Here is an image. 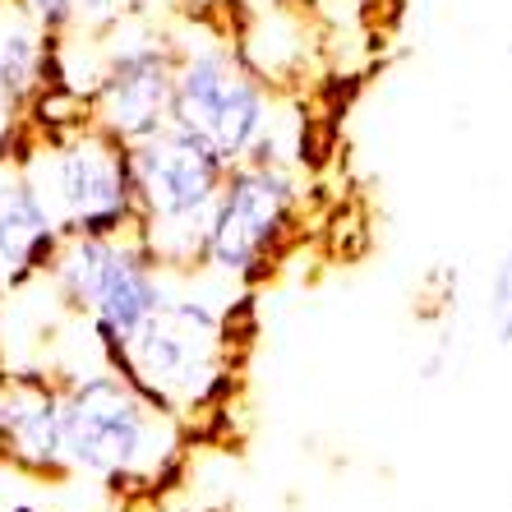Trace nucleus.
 Masks as SVG:
<instances>
[{"mask_svg":"<svg viewBox=\"0 0 512 512\" xmlns=\"http://www.w3.org/2000/svg\"><path fill=\"white\" fill-rule=\"evenodd\" d=\"M5 10H10V5H0V47H5Z\"/></svg>","mask_w":512,"mask_h":512,"instance_id":"nucleus-17","label":"nucleus"},{"mask_svg":"<svg viewBox=\"0 0 512 512\" xmlns=\"http://www.w3.org/2000/svg\"><path fill=\"white\" fill-rule=\"evenodd\" d=\"M10 512H42V508H33V503H10Z\"/></svg>","mask_w":512,"mask_h":512,"instance_id":"nucleus-16","label":"nucleus"},{"mask_svg":"<svg viewBox=\"0 0 512 512\" xmlns=\"http://www.w3.org/2000/svg\"><path fill=\"white\" fill-rule=\"evenodd\" d=\"M240 5H291V10H300V5H310V0H240Z\"/></svg>","mask_w":512,"mask_h":512,"instance_id":"nucleus-15","label":"nucleus"},{"mask_svg":"<svg viewBox=\"0 0 512 512\" xmlns=\"http://www.w3.org/2000/svg\"><path fill=\"white\" fill-rule=\"evenodd\" d=\"M60 305L93 328L102 356H116L171 296L167 268L148 254L134 231L120 236H60L51 268L42 273Z\"/></svg>","mask_w":512,"mask_h":512,"instance_id":"nucleus-4","label":"nucleus"},{"mask_svg":"<svg viewBox=\"0 0 512 512\" xmlns=\"http://www.w3.org/2000/svg\"><path fill=\"white\" fill-rule=\"evenodd\" d=\"M167 125L208 143L222 162H282L273 84L250 70L236 42L199 28V42H176Z\"/></svg>","mask_w":512,"mask_h":512,"instance_id":"nucleus-2","label":"nucleus"},{"mask_svg":"<svg viewBox=\"0 0 512 512\" xmlns=\"http://www.w3.org/2000/svg\"><path fill=\"white\" fill-rule=\"evenodd\" d=\"M14 10L24 14V19H33L42 33H65L74 19V0H10Z\"/></svg>","mask_w":512,"mask_h":512,"instance_id":"nucleus-13","label":"nucleus"},{"mask_svg":"<svg viewBox=\"0 0 512 512\" xmlns=\"http://www.w3.org/2000/svg\"><path fill=\"white\" fill-rule=\"evenodd\" d=\"M300 231V185L282 162H231L203 231V263L222 277H259Z\"/></svg>","mask_w":512,"mask_h":512,"instance_id":"nucleus-7","label":"nucleus"},{"mask_svg":"<svg viewBox=\"0 0 512 512\" xmlns=\"http://www.w3.org/2000/svg\"><path fill=\"white\" fill-rule=\"evenodd\" d=\"M227 351L231 328L203 300L167 296L107 365L125 374L167 416H185L227 388Z\"/></svg>","mask_w":512,"mask_h":512,"instance_id":"nucleus-6","label":"nucleus"},{"mask_svg":"<svg viewBox=\"0 0 512 512\" xmlns=\"http://www.w3.org/2000/svg\"><path fill=\"white\" fill-rule=\"evenodd\" d=\"M130 176L134 203H139L134 236L148 245V254L162 268L203 263V231H208V213L222 190L227 162L194 134L167 125L130 143Z\"/></svg>","mask_w":512,"mask_h":512,"instance_id":"nucleus-5","label":"nucleus"},{"mask_svg":"<svg viewBox=\"0 0 512 512\" xmlns=\"http://www.w3.org/2000/svg\"><path fill=\"white\" fill-rule=\"evenodd\" d=\"M489 323H494V337L512 346V250L503 254L494 282H489Z\"/></svg>","mask_w":512,"mask_h":512,"instance_id":"nucleus-12","label":"nucleus"},{"mask_svg":"<svg viewBox=\"0 0 512 512\" xmlns=\"http://www.w3.org/2000/svg\"><path fill=\"white\" fill-rule=\"evenodd\" d=\"M0 176H5V162H0Z\"/></svg>","mask_w":512,"mask_h":512,"instance_id":"nucleus-18","label":"nucleus"},{"mask_svg":"<svg viewBox=\"0 0 512 512\" xmlns=\"http://www.w3.org/2000/svg\"><path fill=\"white\" fill-rule=\"evenodd\" d=\"M60 222L51 213L47 194L19 167H5L0 176V291L33 282L51 268V254L60 245Z\"/></svg>","mask_w":512,"mask_h":512,"instance_id":"nucleus-10","label":"nucleus"},{"mask_svg":"<svg viewBox=\"0 0 512 512\" xmlns=\"http://www.w3.org/2000/svg\"><path fill=\"white\" fill-rule=\"evenodd\" d=\"M93 51L88 70V120L120 143H139L167 130L176 42L143 24V14L116 24L102 37H84Z\"/></svg>","mask_w":512,"mask_h":512,"instance_id":"nucleus-8","label":"nucleus"},{"mask_svg":"<svg viewBox=\"0 0 512 512\" xmlns=\"http://www.w3.org/2000/svg\"><path fill=\"white\" fill-rule=\"evenodd\" d=\"M0 5H5V0H0Z\"/></svg>","mask_w":512,"mask_h":512,"instance_id":"nucleus-19","label":"nucleus"},{"mask_svg":"<svg viewBox=\"0 0 512 512\" xmlns=\"http://www.w3.org/2000/svg\"><path fill=\"white\" fill-rule=\"evenodd\" d=\"M10 143L19 153L5 157V167H19L37 180L65 236H120L139 227L130 143L111 139L93 120L51 139H5V148Z\"/></svg>","mask_w":512,"mask_h":512,"instance_id":"nucleus-3","label":"nucleus"},{"mask_svg":"<svg viewBox=\"0 0 512 512\" xmlns=\"http://www.w3.org/2000/svg\"><path fill=\"white\" fill-rule=\"evenodd\" d=\"M143 14V0H74V19L65 33H84V37H102L116 24Z\"/></svg>","mask_w":512,"mask_h":512,"instance_id":"nucleus-11","label":"nucleus"},{"mask_svg":"<svg viewBox=\"0 0 512 512\" xmlns=\"http://www.w3.org/2000/svg\"><path fill=\"white\" fill-rule=\"evenodd\" d=\"M0 466L33 480L70 476L56 374L0 370Z\"/></svg>","mask_w":512,"mask_h":512,"instance_id":"nucleus-9","label":"nucleus"},{"mask_svg":"<svg viewBox=\"0 0 512 512\" xmlns=\"http://www.w3.org/2000/svg\"><path fill=\"white\" fill-rule=\"evenodd\" d=\"M190 10H203V14H213V10H227V5H240V0H185Z\"/></svg>","mask_w":512,"mask_h":512,"instance_id":"nucleus-14","label":"nucleus"},{"mask_svg":"<svg viewBox=\"0 0 512 512\" xmlns=\"http://www.w3.org/2000/svg\"><path fill=\"white\" fill-rule=\"evenodd\" d=\"M60 425L70 476H93L111 489H148L180 453L176 416L134 388L107 360L60 379Z\"/></svg>","mask_w":512,"mask_h":512,"instance_id":"nucleus-1","label":"nucleus"}]
</instances>
